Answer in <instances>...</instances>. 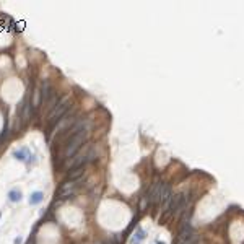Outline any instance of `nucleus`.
I'll return each instance as SVG.
<instances>
[{"mask_svg":"<svg viewBox=\"0 0 244 244\" xmlns=\"http://www.w3.org/2000/svg\"><path fill=\"white\" fill-rule=\"evenodd\" d=\"M86 138H88L86 129H81L80 132H76L75 135H72L67 140V143L62 146V153H60L62 158L60 159H70L72 156H75L76 153L83 148V143L86 142Z\"/></svg>","mask_w":244,"mask_h":244,"instance_id":"f257e3e1","label":"nucleus"},{"mask_svg":"<svg viewBox=\"0 0 244 244\" xmlns=\"http://www.w3.org/2000/svg\"><path fill=\"white\" fill-rule=\"evenodd\" d=\"M72 107V99L70 98H65V99H60V102L57 104L52 111L49 112V115H47V124L52 127V125H55L57 122H60L63 117L67 115V111Z\"/></svg>","mask_w":244,"mask_h":244,"instance_id":"f03ea898","label":"nucleus"},{"mask_svg":"<svg viewBox=\"0 0 244 244\" xmlns=\"http://www.w3.org/2000/svg\"><path fill=\"white\" fill-rule=\"evenodd\" d=\"M85 174V164L83 166H76V168H72L68 172V176H67V181L70 182H76V181H80L81 176Z\"/></svg>","mask_w":244,"mask_h":244,"instance_id":"7ed1b4c3","label":"nucleus"},{"mask_svg":"<svg viewBox=\"0 0 244 244\" xmlns=\"http://www.w3.org/2000/svg\"><path fill=\"white\" fill-rule=\"evenodd\" d=\"M145 236H146L145 229H143V228H137V231L133 233L132 239H130V244H140V242L145 239Z\"/></svg>","mask_w":244,"mask_h":244,"instance_id":"20e7f679","label":"nucleus"},{"mask_svg":"<svg viewBox=\"0 0 244 244\" xmlns=\"http://www.w3.org/2000/svg\"><path fill=\"white\" fill-rule=\"evenodd\" d=\"M13 156L16 158V159H20V161H26V158H31V155H29V150L24 146V148H21V150H16V151H13Z\"/></svg>","mask_w":244,"mask_h":244,"instance_id":"39448f33","label":"nucleus"},{"mask_svg":"<svg viewBox=\"0 0 244 244\" xmlns=\"http://www.w3.org/2000/svg\"><path fill=\"white\" fill-rule=\"evenodd\" d=\"M42 198H44V194L42 192H33L29 197V203L31 205H37V203H41L42 202Z\"/></svg>","mask_w":244,"mask_h":244,"instance_id":"423d86ee","label":"nucleus"},{"mask_svg":"<svg viewBox=\"0 0 244 244\" xmlns=\"http://www.w3.org/2000/svg\"><path fill=\"white\" fill-rule=\"evenodd\" d=\"M8 198H10V202H20V200H21V190L11 189V190L8 192Z\"/></svg>","mask_w":244,"mask_h":244,"instance_id":"0eeeda50","label":"nucleus"},{"mask_svg":"<svg viewBox=\"0 0 244 244\" xmlns=\"http://www.w3.org/2000/svg\"><path fill=\"white\" fill-rule=\"evenodd\" d=\"M21 242H23V239H21V237H16V239L13 241V244H21Z\"/></svg>","mask_w":244,"mask_h":244,"instance_id":"6e6552de","label":"nucleus"},{"mask_svg":"<svg viewBox=\"0 0 244 244\" xmlns=\"http://www.w3.org/2000/svg\"><path fill=\"white\" fill-rule=\"evenodd\" d=\"M0 216H2V213H0Z\"/></svg>","mask_w":244,"mask_h":244,"instance_id":"1a4fd4ad","label":"nucleus"}]
</instances>
